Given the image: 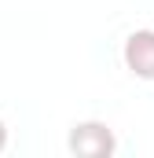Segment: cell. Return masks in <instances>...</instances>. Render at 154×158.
<instances>
[{
    "label": "cell",
    "instance_id": "obj_1",
    "mask_svg": "<svg viewBox=\"0 0 154 158\" xmlns=\"http://www.w3.org/2000/svg\"><path fill=\"white\" fill-rule=\"evenodd\" d=\"M114 147L117 140L110 132V125H103V121H81L70 132V151L77 158H110Z\"/></svg>",
    "mask_w": 154,
    "mask_h": 158
},
{
    "label": "cell",
    "instance_id": "obj_2",
    "mask_svg": "<svg viewBox=\"0 0 154 158\" xmlns=\"http://www.w3.org/2000/svg\"><path fill=\"white\" fill-rule=\"evenodd\" d=\"M125 66L143 81H154V30H136L125 40Z\"/></svg>",
    "mask_w": 154,
    "mask_h": 158
},
{
    "label": "cell",
    "instance_id": "obj_3",
    "mask_svg": "<svg viewBox=\"0 0 154 158\" xmlns=\"http://www.w3.org/2000/svg\"><path fill=\"white\" fill-rule=\"evenodd\" d=\"M4 143H7V129H4V121H0V151H4Z\"/></svg>",
    "mask_w": 154,
    "mask_h": 158
}]
</instances>
